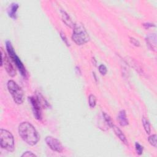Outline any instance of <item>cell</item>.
Listing matches in <instances>:
<instances>
[{
    "label": "cell",
    "mask_w": 157,
    "mask_h": 157,
    "mask_svg": "<svg viewBox=\"0 0 157 157\" xmlns=\"http://www.w3.org/2000/svg\"><path fill=\"white\" fill-rule=\"evenodd\" d=\"M6 47L7 52H8V53L11 59L15 63L16 67L18 69L21 75L23 77H26V75H27V71H26L25 68L23 64L22 63V62H21V60H20V58H18V57L16 55L11 41H6Z\"/></svg>",
    "instance_id": "5"
},
{
    "label": "cell",
    "mask_w": 157,
    "mask_h": 157,
    "mask_svg": "<svg viewBox=\"0 0 157 157\" xmlns=\"http://www.w3.org/2000/svg\"><path fill=\"white\" fill-rule=\"evenodd\" d=\"M130 41H131V42H132V44H133L134 45H135L136 47L140 46V42H139V41H138L135 38H130Z\"/></svg>",
    "instance_id": "21"
},
{
    "label": "cell",
    "mask_w": 157,
    "mask_h": 157,
    "mask_svg": "<svg viewBox=\"0 0 157 157\" xmlns=\"http://www.w3.org/2000/svg\"><path fill=\"white\" fill-rule=\"evenodd\" d=\"M102 115H103L104 119L105 120L106 123H107L110 127H112V126H113V125H114V123H113V122H112L111 118L110 117V116H109L108 114H107L106 113H105V112H103Z\"/></svg>",
    "instance_id": "16"
},
{
    "label": "cell",
    "mask_w": 157,
    "mask_h": 157,
    "mask_svg": "<svg viewBox=\"0 0 157 157\" xmlns=\"http://www.w3.org/2000/svg\"><path fill=\"white\" fill-rule=\"evenodd\" d=\"M156 35L155 34H152L150 35H149L147 38V43L149 46L151 47V48L155 50L156 48Z\"/></svg>",
    "instance_id": "12"
},
{
    "label": "cell",
    "mask_w": 157,
    "mask_h": 157,
    "mask_svg": "<svg viewBox=\"0 0 157 157\" xmlns=\"http://www.w3.org/2000/svg\"><path fill=\"white\" fill-rule=\"evenodd\" d=\"M117 120L119 122V124L122 126H126L128 125V120L126 117V114L125 111L122 110L119 113Z\"/></svg>",
    "instance_id": "11"
},
{
    "label": "cell",
    "mask_w": 157,
    "mask_h": 157,
    "mask_svg": "<svg viewBox=\"0 0 157 157\" xmlns=\"http://www.w3.org/2000/svg\"><path fill=\"white\" fill-rule=\"evenodd\" d=\"M18 135L27 144L33 146L37 144L39 136L35 128L29 122H22L18 126Z\"/></svg>",
    "instance_id": "1"
},
{
    "label": "cell",
    "mask_w": 157,
    "mask_h": 157,
    "mask_svg": "<svg viewBox=\"0 0 157 157\" xmlns=\"http://www.w3.org/2000/svg\"><path fill=\"white\" fill-rule=\"evenodd\" d=\"M19 8V6L17 3H12L8 9V14L9 15V16L13 18V19H16L17 18V10Z\"/></svg>",
    "instance_id": "10"
},
{
    "label": "cell",
    "mask_w": 157,
    "mask_h": 157,
    "mask_svg": "<svg viewBox=\"0 0 157 157\" xmlns=\"http://www.w3.org/2000/svg\"><path fill=\"white\" fill-rule=\"evenodd\" d=\"M135 148H136V150L137 153L139 155H141L143 153V150H144V147L143 146H142L140 144H139L138 142H136L135 143Z\"/></svg>",
    "instance_id": "18"
},
{
    "label": "cell",
    "mask_w": 157,
    "mask_h": 157,
    "mask_svg": "<svg viewBox=\"0 0 157 157\" xmlns=\"http://www.w3.org/2000/svg\"><path fill=\"white\" fill-rule=\"evenodd\" d=\"M45 140L47 145L51 150L58 153H62L63 147L59 140L52 136H47Z\"/></svg>",
    "instance_id": "7"
},
{
    "label": "cell",
    "mask_w": 157,
    "mask_h": 157,
    "mask_svg": "<svg viewBox=\"0 0 157 157\" xmlns=\"http://www.w3.org/2000/svg\"><path fill=\"white\" fill-rule=\"evenodd\" d=\"M1 52H2V63H1V65H3V64H5V68H6L8 73L9 74V75L10 76H11V77L15 76L16 75V71H15L14 66L11 63V62H9V59L7 57L6 55H5V57H4V54H3V52L2 50H1Z\"/></svg>",
    "instance_id": "8"
},
{
    "label": "cell",
    "mask_w": 157,
    "mask_h": 157,
    "mask_svg": "<svg viewBox=\"0 0 157 157\" xmlns=\"http://www.w3.org/2000/svg\"><path fill=\"white\" fill-rule=\"evenodd\" d=\"M72 39L78 45H84L89 41L90 36L82 24H74Z\"/></svg>",
    "instance_id": "2"
},
{
    "label": "cell",
    "mask_w": 157,
    "mask_h": 157,
    "mask_svg": "<svg viewBox=\"0 0 157 157\" xmlns=\"http://www.w3.org/2000/svg\"><path fill=\"white\" fill-rule=\"evenodd\" d=\"M32 156H36V155L35 153H32V152H29V151L25 152L22 155V157H32Z\"/></svg>",
    "instance_id": "20"
},
{
    "label": "cell",
    "mask_w": 157,
    "mask_h": 157,
    "mask_svg": "<svg viewBox=\"0 0 157 157\" xmlns=\"http://www.w3.org/2000/svg\"><path fill=\"white\" fill-rule=\"evenodd\" d=\"M8 89L11 95L14 102L17 104H21L24 101V93L22 88L14 81H9Z\"/></svg>",
    "instance_id": "4"
},
{
    "label": "cell",
    "mask_w": 157,
    "mask_h": 157,
    "mask_svg": "<svg viewBox=\"0 0 157 157\" xmlns=\"http://www.w3.org/2000/svg\"><path fill=\"white\" fill-rule=\"evenodd\" d=\"M93 64L96 66V60H95V58H93Z\"/></svg>",
    "instance_id": "24"
},
{
    "label": "cell",
    "mask_w": 157,
    "mask_h": 157,
    "mask_svg": "<svg viewBox=\"0 0 157 157\" xmlns=\"http://www.w3.org/2000/svg\"><path fill=\"white\" fill-rule=\"evenodd\" d=\"M142 122L144 129L146 132L147 134L149 135L151 132V128H150V123H149V121L146 119L145 117H143L142 119Z\"/></svg>",
    "instance_id": "14"
},
{
    "label": "cell",
    "mask_w": 157,
    "mask_h": 157,
    "mask_svg": "<svg viewBox=\"0 0 157 157\" xmlns=\"http://www.w3.org/2000/svg\"><path fill=\"white\" fill-rule=\"evenodd\" d=\"M143 25H144V27L145 28H149L150 27H155L154 24H152V23H144V24H143Z\"/></svg>",
    "instance_id": "23"
},
{
    "label": "cell",
    "mask_w": 157,
    "mask_h": 157,
    "mask_svg": "<svg viewBox=\"0 0 157 157\" xmlns=\"http://www.w3.org/2000/svg\"><path fill=\"white\" fill-rule=\"evenodd\" d=\"M0 145L3 149L7 151L10 152L14 151V139L12 135L9 131L3 129H1L0 130Z\"/></svg>",
    "instance_id": "3"
},
{
    "label": "cell",
    "mask_w": 157,
    "mask_h": 157,
    "mask_svg": "<svg viewBox=\"0 0 157 157\" xmlns=\"http://www.w3.org/2000/svg\"><path fill=\"white\" fill-rule=\"evenodd\" d=\"M148 140L151 145H152L154 147H156V135H153L149 136Z\"/></svg>",
    "instance_id": "17"
},
{
    "label": "cell",
    "mask_w": 157,
    "mask_h": 157,
    "mask_svg": "<svg viewBox=\"0 0 157 157\" xmlns=\"http://www.w3.org/2000/svg\"><path fill=\"white\" fill-rule=\"evenodd\" d=\"M98 69H99V72H100V74L102 75H106L107 72H108V70H107V68L106 67L105 65H101L99 66V68H98Z\"/></svg>",
    "instance_id": "19"
},
{
    "label": "cell",
    "mask_w": 157,
    "mask_h": 157,
    "mask_svg": "<svg viewBox=\"0 0 157 157\" xmlns=\"http://www.w3.org/2000/svg\"><path fill=\"white\" fill-rule=\"evenodd\" d=\"M60 36H61V37H62V38L63 39V41H64V42L68 45V46H69V44L68 43V39H67V38H66V36H65V34H63V33H61V34H60Z\"/></svg>",
    "instance_id": "22"
},
{
    "label": "cell",
    "mask_w": 157,
    "mask_h": 157,
    "mask_svg": "<svg viewBox=\"0 0 157 157\" xmlns=\"http://www.w3.org/2000/svg\"><path fill=\"white\" fill-rule=\"evenodd\" d=\"M112 128L114 131V132L115 133V135H117V136L120 139V140L123 143L125 144L126 145H128V141L125 136V135L123 133V132L121 131V129L118 128L117 126L115 125H113Z\"/></svg>",
    "instance_id": "9"
},
{
    "label": "cell",
    "mask_w": 157,
    "mask_h": 157,
    "mask_svg": "<svg viewBox=\"0 0 157 157\" xmlns=\"http://www.w3.org/2000/svg\"><path fill=\"white\" fill-rule=\"evenodd\" d=\"M62 19H63V21L65 22V23L70 28L74 27V24L72 22V20L70 18L68 14L66 12H65V11H62Z\"/></svg>",
    "instance_id": "13"
},
{
    "label": "cell",
    "mask_w": 157,
    "mask_h": 157,
    "mask_svg": "<svg viewBox=\"0 0 157 157\" xmlns=\"http://www.w3.org/2000/svg\"><path fill=\"white\" fill-rule=\"evenodd\" d=\"M29 100L32 105L33 114L35 118L41 120L42 119V104L39 101L38 96H32L29 98Z\"/></svg>",
    "instance_id": "6"
},
{
    "label": "cell",
    "mask_w": 157,
    "mask_h": 157,
    "mask_svg": "<svg viewBox=\"0 0 157 157\" xmlns=\"http://www.w3.org/2000/svg\"><path fill=\"white\" fill-rule=\"evenodd\" d=\"M89 103L90 107L92 109L95 108L96 104V98L95 95H90L89 97Z\"/></svg>",
    "instance_id": "15"
}]
</instances>
